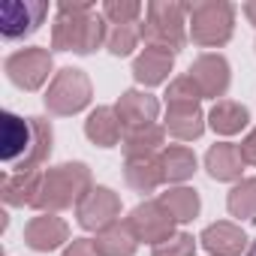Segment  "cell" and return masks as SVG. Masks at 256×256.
I'll return each mask as SVG.
<instances>
[{"mask_svg": "<svg viewBox=\"0 0 256 256\" xmlns=\"http://www.w3.org/2000/svg\"><path fill=\"white\" fill-rule=\"evenodd\" d=\"M106 24L100 16L90 12L88 4H64L60 6V18H58V28H54V46L64 48V52H78V54H88L94 52L100 42H106Z\"/></svg>", "mask_w": 256, "mask_h": 256, "instance_id": "1", "label": "cell"}, {"mask_svg": "<svg viewBox=\"0 0 256 256\" xmlns=\"http://www.w3.org/2000/svg\"><path fill=\"white\" fill-rule=\"evenodd\" d=\"M184 12H187V6H181V4H151L148 22L139 28L142 40L151 48H163V52L175 54L184 46Z\"/></svg>", "mask_w": 256, "mask_h": 256, "instance_id": "2", "label": "cell"}, {"mask_svg": "<svg viewBox=\"0 0 256 256\" xmlns=\"http://www.w3.org/2000/svg\"><path fill=\"white\" fill-rule=\"evenodd\" d=\"M190 12V36L199 46H223L232 36V6L229 4H196Z\"/></svg>", "mask_w": 256, "mask_h": 256, "instance_id": "3", "label": "cell"}, {"mask_svg": "<svg viewBox=\"0 0 256 256\" xmlns=\"http://www.w3.org/2000/svg\"><path fill=\"white\" fill-rule=\"evenodd\" d=\"M84 187H88V169L82 163H66L46 175V184L40 187L34 202L42 208H64L72 199H82Z\"/></svg>", "mask_w": 256, "mask_h": 256, "instance_id": "4", "label": "cell"}, {"mask_svg": "<svg viewBox=\"0 0 256 256\" xmlns=\"http://www.w3.org/2000/svg\"><path fill=\"white\" fill-rule=\"evenodd\" d=\"M88 100H90V82L84 78V72L82 70H64L54 78V84L46 96V106L58 114H72Z\"/></svg>", "mask_w": 256, "mask_h": 256, "instance_id": "5", "label": "cell"}, {"mask_svg": "<svg viewBox=\"0 0 256 256\" xmlns=\"http://www.w3.org/2000/svg\"><path fill=\"white\" fill-rule=\"evenodd\" d=\"M175 223H178V220L163 208V202H145V205H139V208L133 211V217H130V229L136 232V238L154 241V247L172 238Z\"/></svg>", "mask_w": 256, "mask_h": 256, "instance_id": "6", "label": "cell"}, {"mask_svg": "<svg viewBox=\"0 0 256 256\" xmlns=\"http://www.w3.org/2000/svg\"><path fill=\"white\" fill-rule=\"evenodd\" d=\"M46 12H48L46 4H28V0L18 4V0H6V4L0 6V34L6 40L28 36L42 24Z\"/></svg>", "mask_w": 256, "mask_h": 256, "instance_id": "7", "label": "cell"}, {"mask_svg": "<svg viewBox=\"0 0 256 256\" xmlns=\"http://www.w3.org/2000/svg\"><path fill=\"white\" fill-rule=\"evenodd\" d=\"M118 211H120V202L108 187H94L78 199V220L84 229H108Z\"/></svg>", "mask_w": 256, "mask_h": 256, "instance_id": "8", "label": "cell"}, {"mask_svg": "<svg viewBox=\"0 0 256 256\" xmlns=\"http://www.w3.org/2000/svg\"><path fill=\"white\" fill-rule=\"evenodd\" d=\"M6 66H10V76H12L16 84H22V88H40L46 82L48 70H52V58L42 48H28V52L10 58Z\"/></svg>", "mask_w": 256, "mask_h": 256, "instance_id": "9", "label": "cell"}, {"mask_svg": "<svg viewBox=\"0 0 256 256\" xmlns=\"http://www.w3.org/2000/svg\"><path fill=\"white\" fill-rule=\"evenodd\" d=\"M190 78L202 90V96H220L229 88V64L220 54H202L190 66Z\"/></svg>", "mask_w": 256, "mask_h": 256, "instance_id": "10", "label": "cell"}, {"mask_svg": "<svg viewBox=\"0 0 256 256\" xmlns=\"http://www.w3.org/2000/svg\"><path fill=\"white\" fill-rule=\"evenodd\" d=\"M157 100L148 96V94H139V90H126L118 102V118H120V126H126V130H139V126H148L154 124L157 118Z\"/></svg>", "mask_w": 256, "mask_h": 256, "instance_id": "11", "label": "cell"}, {"mask_svg": "<svg viewBox=\"0 0 256 256\" xmlns=\"http://www.w3.org/2000/svg\"><path fill=\"white\" fill-rule=\"evenodd\" d=\"M202 244L214 256H241L247 238L235 223H214L202 232Z\"/></svg>", "mask_w": 256, "mask_h": 256, "instance_id": "12", "label": "cell"}, {"mask_svg": "<svg viewBox=\"0 0 256 256\" xmlns=\"http://www.w3.org/2000/svg\"><path fill=\"white\" fill-rule=\"evenodd\" d=\"M172 60H175L172 52H163V48H151L148 46L145 54H139L136 64H133V76L142 84H160L172 72Z\"/></svg>", "mask_w": 256, "mask_h": 256, "instance_id": "13", "label": "cell"}, {"mask_svg": "<svg viewBox=\"0 0 256 256\" xmlns=\"http://www.w3.org/2000/svg\"><path fill=\"white\" fill-rule=\"evenodd\" d=\"M205 166H208L211 178L235 181V178H241V166H244L241 148H235V145H214L208 151V157H205Z\"/></svg>", "mask_w": 256, "mask_h": 256, "instance_id": "14", "label": "cell"}, {"mask_svg": "<svg viewBox=\"0 0 256 256\" xmlns=\"http://www.w3.org/2000/svg\"><path fill=\"white\" fill-rule=\"evenodd\" d=\"M84 133L100 148H112L120 139V118H118V112L114 108H96V112H90V118L84 124Z\"/></svg>", "mask_w": 256, "mask_h": 256, "instance_id": "15", "label": "cell"}, {"mask_svg": "<svg viewBox=\"0 0 256 256\" xmlns=\"http://www.w3.org/2000/svg\"><path fill=\"white\" fill-rule=\"evenodd\" d=\"M166 126H169V133L178 136V139H196V136H202V112H199V102L169 106Z\"/></svg>", "mask_w": 256, "mask_h": 256, "instance_id": "16", "label": "cell"}, {"mask_svg": "<svg viewBox=\"0 0 256 256\" xmlns=\"http://www.w3.org/2000/svg\"><path fill=\"white\" fill-rule=\"evenodd\" d=\"M163 181V166L160 160L148 157H126V184L139 193H151Z\"/></svg>", "mask_w": 256, "mask_h": 256, "instance_id": "17", "label": "cell"}, {"mask_svg": "<svg viewBox=\"0 0 256 256\" xmlns=\"http://www.w3.org/2000/svg\"><path fill=\"white\" fill-rule=\"evenodd\" d=\"M94 244L102 256H133L136 253V232L130 229V223H112L108 229H102V235Z\"/></svg>", "mask_w": 256, "mask_h": 256, "instance_id": "18", "label": "cell"}, {"mask_svg": "<svg viewBox=\"0 0 256 256\" xmlns=\"http://www.w3.org/2000/svg\"><path fill=\"white\" fill-rule=\"evenodd\" d=\"M66 238V226L58 217H36L28 226V244L34 250H52Z\"/></svg>", "mask_w": 256, "mask_h": 256, "instance_id": "19", "label": "cell"}, {"mask_svg": "<svg viewBox=\"0 0 256 256\" xmlns=\"http://www.w3.org/2000/svg\"><path fill=\"white\" fill-rule=\"evenodd\" d=\"M208 120H211V126H214V133L232 136V133H238L241 126L247 124V108H244V106H238V102L223 100V102H217V106L211 108Z\"/></svg>", "mask_w": 256, "mask_h": 256, "instance_id": "20", "label": "cell"}, {"mask_svg": "<svg viewBox=\"0 0 256 256\" xmlns=\"http://www.w3.org/2000/svg\"><path fill=\"white\" fill-rule=\"evenodd\" d=\"M160 166H163V178H169V181H184V178H190V175L196 172V157H193L190 148L175 145V148L163 151Z\"/></svg>", "mask_w": 256, "mask_h": 256, "instance_id": "21", "label": "cell"}, {"mask_svg": "<svg viewBox=\"0 0 256 256\" xmlns=\"http://www.w3.org/2000/svg\"><path fill=\"white\" fill-rule=\"evenodd\" d=\"M157 145H163V130L157 124L139 126V130H126V136H124L126 157H148Z\"/></svg>", "mask_w": 256, "mask_h": 256, "instance_id": "22", "label": "cell"}, {"mask_svg": "<svg viewBox=\"0 0 256 256\" xmlns=\"http://www.w3.org/2000/svg\"><path fill=\"white\" fill-rule=\"evenodd\" d=\"M160 202H163V208H166L178 223L193 220V217L199 214V196H196V190H187V187H178V190L163 193Z\"/></svg>", "mask_w": 256, "mask_h": 256, "instance_id": "23", "label": "cell"}, {"mask_svg": "<svg viewBox=\"0 0 256 256\" xmlns=\"http://www.w3.org/2000/svg\"><path fill=\"white\" fill-rule=\"evenodd\" d=\"M229 211H232V217L256 220V178L241 181V184L229 193Z\"/></svg>", "mask_w": 256, "mask_h": 256, "instance_id": "24", "label": "cell"}, {"mask_svg": "<svg viewBox=\"0 0 256 256\" xmlns=\"http://www.w3.org/2000/svg\"><path fill=\"white\" fill-rule=\"evenodd\" d=\"M139 30L133 28V24H114L112 30H108V36H106V46H108V52L112 54H130L133 48H136V42H139Z\"/></svg>", "mask_w": 256, "mask_h": 256, "instance_id": "25", "label": "cell"}, {"mask_svg": "<svg viewBox=\"0 0 256 256\" xmlns=\"http://www.w3.org/2000/svg\"><path fill=\"white\" fill-rule=\"evenodd\" d=\"M199 96H202V90L196 88V82H193L190 76H181V78H175V82L169 84V90H166V102H169V106L199 102Z\"/></svg>", "mask_w": 256, "mask_h": 256, "instance_id": "26", "label": "cell"}, {"mask_svg": "<svg viewBox=\"0 0 256 256\" xmlns=\"http://www.w3.org/2000/svg\"><path fill=\"white\" fill-rule=\"evenodd\" d=\"M196 244H193V235L181 232V235H172L169 241L157 244L154 247V256H193Z\"/></svg>", "mask_w": 256, "mask_h": 256, "instance_id": "27", "label": "cell"}, {"mask_svg": "<svg viewBox=\"0 0 256 256\" xmlns=\"http://www.w3.org/2000/svg\"><path fill=\"white\" fill-rule=\"evenodd\" d=\"M106 18H112V24H133L136 16L142 12L139 4H118V0H112V4H106Z\"/></svg>", "mask_w": 256, "mask_h": 256, "instance_id": "28", "label": "cell"}, {"mask_svg": "<svg viewBox=\"0 0 256 256\" xmlns=\"http://www.w3.org/2000/svg\"><path fill=\"white\" fill-rule=\"evenodd\" d=\"M64 256H102V253L96 250V244H94V241H88V238H78V241H72V247H70Z\"/></svg>", "mask_w": 256, "mask_h": 256, "instance_id": "29", "label": "cell"}, {"mask_svg": "<svg viewBox=\"0 0 256 256\" xmlns=\"http://www.w3.org/2000/svg\"><path fill=\"white\" fill-rule=\"evenodd\" d=\"M241 157H244V163H250V166H256V130L241 142Z\"/></svg>", "mask_w": 256, "mask_h": 256, "instance_id": "30", "label": "cell"}, {"mask_svg": "<svg viewBox=\"0 0 256 256\" xmlns=\"http://www.w3.org/2000/svg\"><path fill=\"white\" fill-rule=\"evenodd\" d=\"M244 12H247V18L256 24V4H247V6H244Z\"/></svg>", "mask_w": 256, "mask_h": 256, "instance_id": "31", "label": "cell"}, {"mask_svg": "<svg viewBox=\"0 0 256 256\" xmlns=\"http://www.w3.org/2000/svg\"><path fill=\"white\" fill-rule=\"evenodd\" d=\"M247 256H256V241L250 244V250H247Z\"/></svg>", "mask_w": 256, "mask_h": 256, "instance_id": "32", "label": "cell"}]
</instances>
